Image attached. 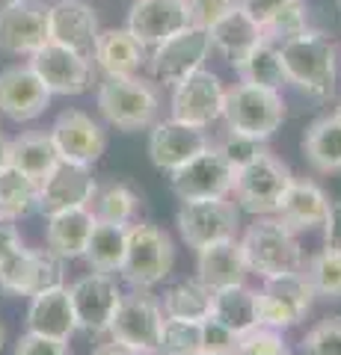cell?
<instances>
[{
	"instance_id": "obj_52",
	"label": "cell",
	"mask_w": 341,
	"mask_h": 355,
	"mask_svg": "<svg viewBox=\"0 0 341 355\" xmlns=\"http://www.w3.org/2000/svg\"><path fill=\"white\" fill-rule=\"evenodd\" d=\"M196 355H219V352H196Z\"/></svg>"
},
{
	"instance_id": "obj_19",
	"label": "cell",
	"mask_w": 341,
	"mask_h": 355,
	"mask_svg": "<svg viewBox=\"0 0 341 355\" xmlns=\"http://www.w3.org/2000/svg\"><path fill=\"white\" fill-rule=\"evenodd\" d=\"M98 193V184L92 178V166H78L60 160L39 181V210L36 214H57L65 207H90Z\"/></svg>"
},
{
	"instance_id": "obj_24",
	"label": "cell",
	"mask_w": 341,
	"mask_h": 355,
	"mask_svg": "<svg viewBox=\"0 0 341 355\" xmlns=\"http://www.w3.org/2000/svg\"><path fill=\"white\" fill-rule=\"evenodd\" d=\"M27 331H33V335H45V338H57V340H69L74 331H78L69 287L63 284V287H53V291L30 296Z\"/></svg>"
},
{
	"instance_id": "obj_4",
	"label": "cell",
	"mask_w": 341,
	"mask_h": 355,
	"mask_svg": "<svg viewBox=\"0 0 341 355\" xmlns=\"http://www.w3.org/2000/svg\"><path fill=\"white\" fill-rule=\"evenodd\" d=\"M175 266V243L160 225L140 222L128 228V249L122 261V279L131 287L151 291L160 284Z\"/></svg>"
},
{
	"instance_id": "obj_5",
	"label": "cell",
	"mask_w": 341,
	"mask_h": 355,
	"mask_svg": "<svg viewBox=\"0 0 341 355\" xmlns=\"http://www.w3.org/2000/svg\"><path fill=\"white\" fill-rule=\"evenodd\" d=\"M223 119L232 133H244V137L264 142L282 128L285 101L276 89L235 83L232 89H226Z\"/></svg>"
},
{
	"instance_id": "obj_43",
	"label": "cell",
	"mask_w": 341,
	"mask_h": 355,
	"mask_svg": "<svg viewBox=\"0 0 341 355\" xmlns=\"http://www.w3.org/2000/svg\"><path fill=\"white\" fill-rule=\"evenodd\" d=\"M187 3V18L193 27L211 30L223 15H228L235 6H240V0H184Z\"/></svg>"
},
{
	"instance_id": "obj_46",
	"label": "cell",
	"mask_w": 341,
	"mask_h": 355,
	"mask_svg": "<svg viewBox=\"0 0 341 355\" xmlns=\"http://www.w3.org/2000/svg\"><path fill=\"white\" fill-rule=\"evenodd\" d=\"M321 231H324V249L341 252V202H329Z\"/></svg>"
},
{
	"instance_id": "obj_30",
	"label": "cell",
	"mask_w": 341,
	"mask_h": 355,
	"mask_svg": "<svg viewBox=\"0 0 341 355\" xmlns=\"http://www.w3.org/2000/svg\"><path fill=\"white\" fill-rule=\"evenodd\" d=\"M128 228L131 225H116V222H98L92 225L90 243H86L83 261L90 263L95 272H119L125 261L128 249Z\"/></svg>"
},
{
	"instance_id": "obj_42",
	"label": "cell",
	"mask_w": 341,
	"mask_h": 355,
	"mask_svg": "<svg viewBox=\"0 0 341 355\" xmlns=\"http://www.w3.org/2000/svg\"><path fill=\"white\" fill-rule=\"evenodd\" d=\"M219 151H223V157L235 166V172L238 169H244V166H249L252 160H258L264 151V142H258V139H252V137H244V133H232L228 130V137L219 142L217 146Z\"/></svg>"
},
{
	"instance_id": "obj_37",
	"label": "cell",
	"mask_w": 341,
	"mask_h": 355,
	"mask_svg": "<svg viewBox=\"0 0 341 355\" xmlns=\"http://www.w3.org/2000/svg\"><path fill=\"white\" fill-rule=\"evenodd\" d=\"M303 275L312 284L315 296L321 299H341V252L321 249L312 254L309 261H303Z\"/></svg>"
},
{
	"instance_id": "obj_47",
	"label": "cell",
	"mask_w": 341,
	"mask_h": 355,
	"mask_svg": "<svg viewBox=\"0 0 341 355\" xmlns=\"http://www.w3.org/2000/svg\"><path fill=\"white\" fill-rule=\"evenodd\" d=\"M288 3L291 0H240V9H244L252 21H258V24L264 27L282 6H288Z\"/></svg>"
},
{
	"instance_id": "obj_55",
	"label": "cell",
	"mask_w": 341,
	"mask_h": 355,
	"mask_svg": "<svg viewBox=\"0 0 341 355\" xmlns=\"http://www.w3.org/2000/svg\"><path fill=\"white\" fill-rule=\"evenodd\" d=\"M338 62H341V53H338Z\"/></svg>"
},
{
	"instance_id": "obj_14",
	"label": "cell",
	"mask_w": 341,
	"mask_h": 355,
	"mask_svg": "<svg viewBox=\"0 0 341 355\" xmlns=\"http://www.w3.org/2000/svg\"><path fill=\"white\" fill-rule=\"evenodd\" d=\"M72 308H74V323L78 331L86 335H107L110 320L116 314V305L122 299V287H119L113 272H90L78 279L69 287Z\"/></svg>"
},
{
	"instance_id": "obj_39",
	"label": "cell",
	"mask_w": 341,
	"mask_h": 355,
	"mask_svg": "<svg viewBox=\"0 0 341 355\" xmlns=\"http://www.w3.org/2000/svg\"><path fill=\"white\" fill-rule=\"evenodd\" d=\"M261 30H264V39L273 42V44L276 42L282 44L285 39L300 36V33L309 30V6H306L303 0H291V3L282 6Z\"/></svg>"
},
{
	"instance_id": "obj_31",
	"label": "cell",
	"mask_w": 341,
	"mask_h": 355,
	"mask_svg": "<svg viewBox=\"0 0 341 355\" xmlns=\"http://www.w3.org/2000/svg\"><path fill=\"white\" fill-rule=\"evenodd\" d=\"M211 317L217 323H223L235 335H247L258 326V305H256V291H249L247 284H235L226 291L214 293Z\"/></svg>"
},
{
	"instance_id": "obj_18",
	"label": "cell",
	"mask_w": 341,
	"mask_h": 355,
	"mask_svg": "<svg viewBox=\"0 0 341 355\" xmlns=\"http://www.w3.org/2000/svg\"><path fill=\"white\" fill-rule=\"evenodd\" d=\"M98 36H101V24H98V15L90 3L57 0L53 6H48V42L92 60Z\"/></svg>"
},
{
	"instance_id": "obj_32",
	"label": "cell",
	"mask_w": 341,
	"mask_h": 355,
	"mask_svg": "<svg viewBox=\"0 0 341 355\" xmlns=\"http://www.w3.org/2000/svg\"><path fill=\"white\" fill-rule=\"evenodd\" d=\"M9 154H13L15 169L30 175L33 181H42L60 163V154L53 148L51 133H42V130H30V133H21V137L9 139Z\"/></svg>"
},
{
	"instance_id": "obj_23",
	"label": "cell",
	"mask_w": 341,
	"mask_h": 355,
	"mask_svg": "<svg viewBox=\"0 0 341 355\" xmlns=\"http://www.w3.org/2000/svg\"><path fill=\"white\" fill-rule=\"evenodd\" d=\"M326 210H329V198L321 187L315 181H306V178H291V184L285 187L273 216L282 225H288L294 234H300V231L321 228L326 219Z\"/></svg>"
},
{
	"instance_id": "obj_28",
	"label": "cell",
	"mask_w": 341,
	"mask_h": 355,
	"mask_svg": "<svg viewBox=\"0 0 341 355\" xmlns=\"http://www.w3.org/2000/svg\"><path fill=\"white\" fill-rule=\"evenodd\" d=\"M208 36H211V48L223 53L235 69L258 42H264V30H261L258 21H252L244 9L235 6L232 12L223 15L211 30H208Z\"/></svg>"
},
{
	"instance_id": "obj_44",
	"label": "cell",
	"mask_w": 341,
	"mask_h": 355,
	"mask_svg": "<svg viewBox=\"0 0 341 355\" xmlns=\"http://www.w3.org/2000/svg\"><path fill=\"white\" fill-rule=\"evenodd\" d=\"M238 349V335L228 331L223 323L214 317L202 320V352H219V355H235Z\"/></svg>"
},
{
	"instance_id": "obj_15",
	"label": "cell",
	"mask_w": 341,
	"mask_h": 355,
	"mask_svg": "<svg viewBox=\"0 0 341 355\" xmlns=\"http://www.w3.org/2000/svg\"><path fill=\"white\" fill-rule=\"evenodd\" d=\"M51 139L57 148L60 160L65 163H78V166H92L101 160V154L107 151V130L98 119H92L83 110H63L51 125Z\"/></svg>"
},
{
	"instance_id": "obj_2",
	"label": "cell",
	"mask_w": 341,
	"mask_h": 355,
	"mask_svg": "<svg viewBox=\"0 0 341 355\" xmlns=\"http://www.w3.org/2000/svg\"><path fill=\"white\" fill-rule=\"evenodd\" d=\"M244 252L247 270L258 279H276V275L300 272L303 270V249L297 243V234L282 225L276 216H256V222L238 240Z\"/></svg>"
},
{
	"instance_id": "obj_27",
	"label": "cell",
	"mask_w": 341,
	"mask_h": 355,
	"mask_svg": "<svg viewBox=\"0 0 341 355\" xmlns=\"http://www.w3.org/2000/svg\"><path fill=\"white\" fill-rule=\"evenodd\" d=\"M92 225H95V214L90 207H65L57 210V214H48L45 246L53 254H60L63 261L83 258Z\"/></svg>"
},
{
	"instance_id": "obj_22",
	"label": "cell",
	"mask_w": 341,
	"mask_h": 355,
	"mask_svg": "<svg viewBox=\"0 0 341 355\" xmlns=\"http://www.w3.org/2000/svg\"><path fill=\"white\" fill-rule=\"evenodd\" d=\"M190 24L184 0H134L128 9V33L142 48L151 51Z\"/></svg>"
},
{
	"instance_id": "obj_35",
	"label": "cell",
	"mask_w": 341,
	"mask_h": 355,
	"mask_svg": "<svg viewBox=\"0 0 341 355\" xmlns=\"http://www.w3.org/2000/svg\"><path fill=\"white\" fill-rule=\"evenodd\" d=\"M39 210V181L15 169L13 163L0 169V214L9 219H24Z\"/></svg>"
},
{
	"instance_id": "obj_3",
	"label": "cell",
	"mask_w": 341,
	"mask_h": 355,
	"mask_svg": "<svg viewBox=\"0 0 341 355\" xmlns=\"http://www.w3.org/2000/svg\"><path fill=\"white\" fill-rule=\"evenodd\" d=\"M98 113L104 116L110 128L134 133V130H149L158 121L160 101L155 86L142 77H104L98 86Z\"/></svg>"
},
{
	"instance_id": "obj_36",
	"label": "cell",
	"mask_w": 341,
	"mask_h": 355,
	"mask_svg": "<svg viewBox=\"0 0 341 355\" xmlns=\"http://www.w3.org/2000/svg\"><path fill=\"white\" fill-rule=\"evenodd\" d=\"M137 207H140V198L125 184L98 187L95 198L90 202V210L98 222H116V225H131L137 216Z\"/></svg>"
},
{
	"instance_id": "obj_54",
	"label": "cell",
	"mask_w": 341,
	"mask_h": 355,
	"mask_svg": "<svg viewBox=\"0 0 341 355\" xmlns=\"http://www.w3.org/2000/svg\"><path fill=\"white\" fill-rule=\"evenodd\" d=\"M3 3H13V0H3Z\"/></svg>"
},
{
	"instance_id": "obj_29",
	"label": "cell",
	"mask_w": 341,
	"mask_h": 355,
	"mask_svg": "<svg viewBox=\"0 0 341 355\" xmlns=\"http://www.w3.org/2000/svg\"><path fill=\"white\" fill-rule=\"evenodd\" d=\"M303 154L309 166L321 175L341 172V119L317 116L303 133Z\"/></svg>"
},
{
	"instance_id": "obj_33",
	"label": "cell",
	"mask_w": 341,
	"mask_h": 355,
	"mask_svg": "<svg viewBox=\"0 0 341 355\" xmlns=\"http://www.w3.org/2000/svg\"><path fill=\"white\" fill-rule=\"evenodd\" d=\"M235 71L240 77V83H249V86H261V89H279L288 83L285 80V69H282V57H279V48L273 42H258L244 60L235 65Z\"/></svg>"
},
{
	"instance_id": "obj_11",
	"label": "cell",
	"mask_w": 341,
	"mask_h": 355,
	"mask_svg": "<svg viewBox=\"0 0 341 355\" xmlns=\"http://www.w3.org/2000/svg\"><path fill=\"white\" fill-rule=\"evenodd\" d=\"M178 234L190 249H205L223 240H235L240 228V207L228 198H202V202H181L175 214Z\"/></svg>"
},
{
	"instance_id": "obj_10",
	"label": "cell",
	"mask_w": 341,
	"mask_h": 355,
	"mask_svg": "<svg viewBox=\"0 0 341 355\" xmlns=\"http://www.w3.org/2000/svg\"><path fill=\"white\" fill-rule=\"evenodd\" d=\"M65 284V261L51 249L18 246L0 263V291L9 296H36Z\"/></svg>"
},
{
	"instance_id": "obj_20",
	"label": "cell",
	"mask_w": 341,
	"mask_h": 355,
	"mask_svg": "<svg viewBox=\"0 0 341 355\" xmlns=\"http://www.w3.org/2000/svg\"><path fill=\"white\" fill-rule=\"evenodd\" d=\"M208 146H211V139H208V133L202 128H190L175 119H163L151 125L149 160L155 163V169L172 175L175 169H181L187 160H193Z\"/></svg>"
},
{
	"instance_id": "obj_6",
	"label": "cell",
	"mask_w": 341,
	"mask_h": 355,
	"mask_svg": "<svg viewBox=\"0 0 341 355\" xmlns=\"http://www.w3.org/2000/svg\"><path fill=\"white\" fill-rule=\"evenodd\" d=\"M291 169L273 151H264L258 160H252L244 169H238L232 196L238 207L252 216H273L285 187L291 184Z\"/></svg>"
},
{
	"instance_id": "obj_40",
	"label": "cell",
	"mask_w": 341,
	"mask_h": 355,
	"mask_svg": "<svg viewBox=\"0 0 341 355\" xmlns=\"http://www.w3.org/2000/svg\"><path fill=\"white\" fill-rule=\"evenodd\" d=\"M235 355H291V349H288V343H285L282 331L267 329V326H256L252 331L238 338Z\"/></svg>"
},
{
	"instance_id": "obj_21",
	"label": "cell",
	"mask_w": 341,
	"mask_h": 355,
	"mask_svg": "<svg viewBox=\"0 0 341 355\" xmlns=\"http://www.w3.org/2000/svg\"><path fill=\"white\" fill-rule=\"evenodd\" d=\"M51 98L53 95L39 80V74L30 69V62L9 65L0 71V113L18 125L39 119L51 107Z\"/></svg>"
},
{
	"instance_id": "obj_34",
	"label": "cell",
	"mask_w": 341,
	"mask_h": 355,
	"mask_svg": "<svg viewBox=\"0 0 341 355\" xmlns=\"http://www.w3.org/2000/svg\"><path fill=\"white\" fill-rule=\"evenodd\" d=\"M160 305H163V317L202 323V320L211 317L214 291L211 287H205L199 279H187V282H178L175 287H169Z\"/></svg>"
},
{
	"instance_id": "obj_53",
	"label": "cell",
	"mask_w": 341,
	"mask_h": 355,
	"mask_svg": "<svg viewBox=\"0 0 341 355\" xmlns=\"http://www.w3.org/2000/svg\"><path fill=\"white\" fill-rule=\"evenodd\" d=\"M335 116H338V119H341V104H338V110H335Z\"/></svg>"
},
{
	"instance_id": "obj_56",
	"label": "cell",
	"mask_w": 341,
	"mask_h": 355,
	"mask_svg": "<svg viewBox=\"0 0 341 355\" xmlns=\"http://www.w3.org/2000/svg\"><path fill=\"white\" fill-rule=\"evenodd\" d=\"M338 6H341V0H338Z\"/></svg>"
},
{
	"instance_id": "obj_16",
	"label": "cell",
	"mask_w": 341,
	"mask_h": 355,
	"mask_svg": "<svg viewBox=\"0 0 341 355\" xmlns=\"http://www.w3.org/2000/svg\"><path fill=\"white\" fill-rule=\"evenodd\" d=\"M30 69L39 74L51 95H83L92 89V60L63 44L45 42L30 57Z\"/></svg>"
},
{
	"instance_id": "obj_25",
	"label": "cell",
	"mask_w": 341,
	"mask_h": 355,
	"mask_svg": "<svg viewBox=\"0 0 341 355\" xmlns=\"http://www.w3.org/2000/svg\"><path fill=\"white\" fill-rule=\"evenodd\" d=\"M92 60L104 71V77H137L146 69L149 51L131 36L128 27H113V30H101Z\"/></svg>"
},
{
	"instance_id": "obj_38",
	"label": "cell",
	"mask_w": 341,
	"mask_h": 355,
	"mask_svg": "<svg viewBox=\"0 0 341 355\" xmlns=\"http://www.w3.org/2000/svg\"><path fill=\"white\" fill-rule=\"evenodd\" d=\"M202 352V323L163 317L158 355H196Z\"/></svg>"
},
{
	"instance_id": "obj_51",
	"label": "cell",
	"mask_w": 341,
	"mask_h": 355,
	"mask_svg": "<svg viewBox=\"0 0 341 355\" xmlns=\"http://www.w3.org/2000/svg\"><path fill=\"white\" fill-rule=\"evenodd\" d=\"M3 340H6V331H3V323H0V349H3Z\"/></svg>"
},
{
	"instance_id": "obj_49",
	"label": "cell",
	"mask_w": 341,
	"mask_h": 355,
	"mask_svg": "<svg viewBox=\"0 0 341 355\" xmlns=\"http://www.w3.org/2000/svg\"><path fill=\"white\" fill-rule=\"evenodd\" d=\"M92 355H142V352L131 349V347H125V343H119V340H110V343H98V347L92 349Z\"/></svg>"
},
{
	"instance_id": "obj_8",
	"label": "cell",
	"mask_w": 341,
	"mask_h": 355,
	"mask_svg": "<svg viewBox=\"0 0 341 355\" xmlns=\"http://www.w3.org/2000/svg\"><path fill=\"white\" fill-rule=\"evenodd\" d=\"M315 291L306 282L303 270L276 275V279H264L261 291H256V305H258V326L267 329H294L297 323H303L306 314L315 305Z\"/></svg>"
},
{
	"instance_id": "obj_26",
	"label": "cell",
	"mask_w": 341,
	"mask_h": 355,
	"mask_svg": "<svg viewBox=\"0 0 341 355\" xmlns=\"http://www.w3.org/2000/svg\"><path fill=\"white\" fill-rule=\"evenodd\" d=\"M196 279H199L205 287L211 291H226V287H235V284H247V261H244V252H240V243L235 240H223V243H214V246H205L196 252Z\"/></svg>"
},
{
	"instance_id": "obj_12",
	"label": "cell",
	"mask_w": 341,
	"mask_h": 355,
	"mask_svg": "<svg viewBox=\"0 0 341 355\" xmlns=\"http://www.w3.org/2000/svg\"><path fill=\"white\" fill-rule=\"evenodd\" d=\"M235 166L223 157L217 146H208L181 169H175L169 184L181 202H202V198H228L235 187Z\"/></svg>"
},
{
	"instance_id": "obj_7",
	"label": "cell",
	"mask_w": 341,
	"mask_h": 355,
	"mask_svg": "<svg viewBox=\"0 0 341 355\" xmlns=\"http://www.w3.org/2000/svg\"><path fill=\"white\" fill-rule=\"evenodd\" d=\"M160 329H163V305L149 291L134 287L131 293H122V299H119L107 335L142 355H158Z\"/></svg>"
},
{
	"instance_id": "obj_13",
	"label": "cell",
	"mask_w": 341,
	"mask_h": 355,
	"mask_svg": "<svg viewBox=\"0 0 341 355\" xmlns=\"http://www.w3.org/2000/svg\"><path fill=\"white\" fill-rule=\"evenodd\" d=\"M169 107H172L169 119L181 121V125L208 130L214 121L223 119L226 86L214 71L199 69V71H193L190 77H184L181 83L172 86Z\"/></svg>"
},
{
	"instance_id": "obj_50",
	"label": "cell",
	"mask_w": 341,
	"mask_h": 355,
	"mask_svg": "<svg viewBox=\"0 0 341 355\" xmlns=\"http://www.w3.org/2000/svg\"><path fill=\"white\" fill-rule=\"evenodd\" d=\"M9 163H13V154H9V139L0 137V169H6Z\"/></svg>"
},
{
	"instance_id": "obj_45",
	"label": "cell",
	"mask_w": 341,
	"mask_h": 355,
	"mask_svg": "<svg viewBox=\"0 0 341 355\" xmlns=\"http://www.w3.org/2000/svg\"><path fill=\"white\" fill-rule=\"evenodd\" d=\"M15 355H72L69 340H57V338H45V335H21L15 343Z\"/></svg>"
},
{
	"instance_id": "obj_48",
	"label": "cell",
	"mask_w": 341,
	"mask_h": 355,
	"mask_svg": "<svg viewBox=\"0 0 341 355\" xmlns=\"http://www.w3.org/2000/svg\"><path fill=\"white\" fill-rule=\"evenodd\" d=\"M18 246H21V234L15 228V219H9V216L0 214V263H3Z\"/></svg>"
},
{
	"instance_id": "obj_1",
	"label": "cell",
	"mask_w": 341,
	"mask_h": 355,
	"mask_svg": "<svg viewBox=\"0 0 341 355\" xmlns=\"http://www.w3.org/2000/svg\"><path fill=\"white\" fill-rule=\"evenodd\" d=\"M279 48L285 80H288L297 92L315 98V101H326L335 95L338 83V57L335 48L324 33L306 30L294 39H285Z\"/></svg>"
},
{
	"instance_id": "obj_41",
	"label": "cell",
	"mask_w": 341,
	"mask_h": 355,
	"mask_svg": "<svg viewBox=\"0 0 341 355\" xmlns=\"http://www.w3.org/2000/svg\"><path fill=\"white\" fill-rule=\"evenodd\" d=\"M303 355H341V317L321 320L303 338Z\"/></svg>"
},
{
	"instance_id": "obj_9",
	"label": "cell",
	"mask_w": 341,
	"mask_h": 355,
	"mask_svg": "<svg viewBox=\"0 0 341 355\" xmlns=\"http://www.w3.org/2000/svg\"><path fill=\"white\" fill-rule=\"evenodd\" d=\"M208 53H211V36H208V30L187 24L175 36H169L167 42H160L149 51L146 69L158 83L175 86L184 77H190L193 71L205 69Z\"/></svg>"
},
{
	"instance_id": "obj_17",
	"label": "cell",
	"mask_w": 341,
	"mask_h": 355,
	"mask_svg": "<svg viewBox=\"0 0 341 355\" xmlns=\"http://www.w3.org/2000/svg\"><path fill=\"white\" fill-rule=\"evenodd\" d=\"M48 42V6L39 0H13L0 6V51L33 57Z\"/></svg>"
}]
</instances>
